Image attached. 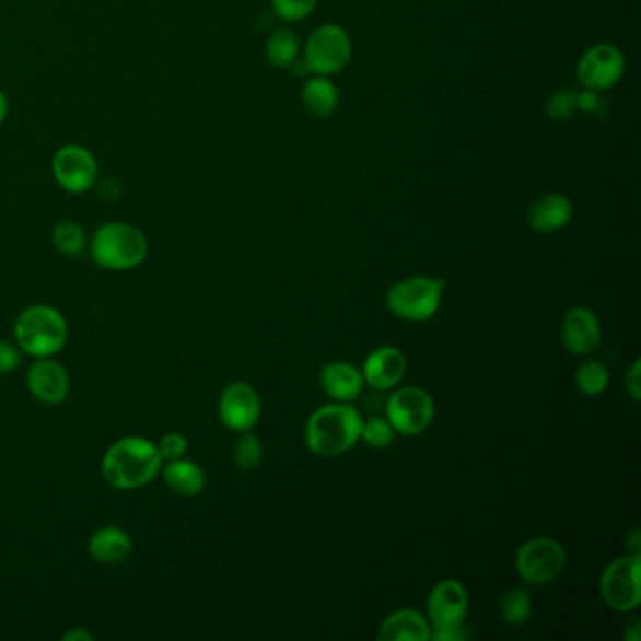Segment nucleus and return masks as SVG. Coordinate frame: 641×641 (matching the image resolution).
Here are the masks:
<instances>
[{
	"label": "nucleus",
	"instance_id": "f257e3e1",
	"mask_svg": "<svg viewBox=\"0 0 641 641\" xmlns=\"http://www.w3.org/2000/svg\"><path fill=\"white\" fill-rule=\"evenodd\" d=\"M161 454L154 442L143 436H123L107 447L102 457V476L107 486L119 491L143 488L161 475Z\"/></svg>",
	"mask_w": 641,
	"mask_h": 641
},
{
	"label": "nucleus",
	"instance_id": "f03ea898",
	"mask_svg": "<svg viewBox=\"0 0 641 641\" xmlns=\"http://www.w3.org/2000/svg\"><path fill=\"white\" fill-rule=\"evenodd\" d=\"M94 264L106 271H132L148 260L149 241L140 228L128 222H106L89 240Z\"/></svg>",
	"mask_w": 641,
	"mask_h": 641
},
{
	"label": "nucleus",
	"instance_id": "7ed1b4c3",
	"mask_svg": "<svg viewBox=\"0 0 641 641\" xmlns=\"http://www.w3.org/2000/svg\"><path fill=\"white\" fill-rule=\"evenodd\" d=\"M363 418L352 405L334 403L320 407L305 426V444L313 454L335 457L360 441Z\"/></svg>",
	"mask_w": 641,
	"mask_h": 641
},
{
	"label": "nucleus",
	"instance_id": "20e7f679",
	"mask_svg": "<svg viewBox=\"0 0 641 641\" xmlns=\"http://www.w3.org/2000/svg\"><path fill=\"white\" fill-rule=\"evenodd\" d=\"M14 339L21 354L51 358L67 345V318L51 305H33L18 316Z\"/></svg>",
	"mask_w": 641,
	"mask_h": 641
},
{
	"label": "nucleus",
	"instance_id": "39448f33",
	"mask_svg": "<svg viewBox=\"0 0 641 641\" xmlns=\"http://www.w3.org/2000/svg\"><path fill=\"white\" fill-rule=\"evenodd\" d=\"M444 279L408 277L389 288L386 305L397 318L410 322L429 320L441 307Z\"/></svg>",
	"mask_w": 641,
	"mask_h": 641
},
{
	"label": "nucleus",
	"instance_id": "423d86ee",
	"mask_svg": "<svg viewBox=\"0 0 641 641\" xmlns=\"http://www.w3.org/2000/svg\"><path fill=\"white\" fill-rule=\"evenodd\" d=\"M98 161L93 151L78 143L62 145L51 159L55 183L68 195H88L98 185Z\"/></svg>",
	"mask_w": 641,
	"mask_h": 641
},
{
	"label": "nucleus",
	"instance_id": "0eeeda50",
	"mask_svg": "<svg viewBox=\"0 0 641 641\" xmlns=\"http://www.w3.org/2000/svg\"><path fill=\"white\" fill-rule=\"evenodd\" d=\"M352 57V40L341 25L328 23L316 28L305 46V67L316 75H334Z\"/></svg>",
	"mask_w": 641,
	"mask_h": 641
},
{
	"label": "nucleus",
	"instance_id": "6e6552de",
	"mask_svg": "<svg viewBox=\"0 0 641 641\" xmlns=\"http://www.w3.org/2000/svg\"><path fill=\"white\" fill-rule=\"evenodd\" d=\"M567 567V551L553 538H533L525 541L515 555V570L523 582L546 585L559 578Z\"/></svg>",
	"mask_w": 641,
	"mask_h": 641
},
{
	"label": "nucleus",
	"instance_id": "1a4fd4ad",
	"mask_svg": "<svg viewBox=\"0 0 641 641\" xmlns=\"http://www.w3.org/2000/svg\"><path fill=\"white\" fill-rule=\"evenodd\" d=\"M641 555H627L609 562L601 578L604 602L615 611H632L641 602Z\"/></svg>",
	"mask_w": 641,
	"mask_h": 641
},
{
	"label": "nucleus",
	"instance_id": "9d476101",
	"mask_svg": "<svg viewBox=\"0 0 641 641\" xmlns=\"http://www.w3.org/2000/svg\"><path fill=\"white\" fill-rule=\"evenodd\" d=\"M386 416L395 433L416 436L423 433L433 421V397L418 386L397 389L386 403Z\"/></svg>",
	"mask_w": 641,
	"mask_h": 641
},
{
	"label": "nucleus",
	"instance_id": "9b49d317",
	"mask_svg": "<svg viewBox=\"0 0 641 641\" xmlns=\"http://www.w3.org/2000/svg\"><path fill=\"white\" fill-rule=\"evenodd\" d=\"M625 55L614 44H596L578 60L575 74L583 88L588 91H608L625 74Z\"/></svg>",
	"mask_w": 641,
	"mask_h": 641
},
{
	"label": "nucleus",
	"instance_id": "f8f14e48",
	"mask_svg": "<svg viewBox=\"0 0 641 641\" xmlns=\"http://www.w3.org/2000/svg\"><path fill=\"white\" fill-rule=\"evenodd\" d=\"M261 415L260 397L247 382H232L222 389L219 416L230 431H253Z\"/></svg>",
	"mask_w": 641,
	"mask_h": 641
},
{
	"label": "nucleus",
	"instance_id": "ddd939ff",
	"mask_svg": "<svg viewBox=\"0 0 641 641\" xmlns=\"http://www.w3.org/2000/svg\"><path fill=\"white\" fill-rule=\"evenodd\" d=\"M468 611L467 588L457 580H442L428 598L429 621L433 628L462 627Z\"/></svg>",
	"mask_w": 641,
	"mask_h": 641
},
{
	"label": "nucleus",
	"instance_id": "4468645a",
	"mask_svg": "<svg viewBox=\"0 0 641 641\" xmlns=\"http://www.w3.org/2000/svg\"><path fill=\"white\" fill-rule=\"evenodd\" d=\"M27 388L42 405H60L70 394V376L59 361L38 358L28 368Z\"/></svg>",
	"mask_w": 641,
	"mask_h": 641
},
{
	"label": "nucleus",
	"instance_id": "2eb2a0df",
	"mask_svg": "<svg viewBox=\"0 0 641 641\" xmlns=\"http://www.w3.org/2000/svg\"><path fill=\"white\" fill-rule=\"evenodd\" d=\"M562 345L575 356H587L601 345V320L591 308L574 307L562 320Z\"/></svg>",
	"mask_w": 641,
	"mask_h": 641
},
{
	"label": "nucleus",
	"instance_id": "dca6fc26",
	"mask_svg": "<svg viewBox=\"0 0 641 641\" xmlns=\"http://www.w3.org/2000/svg\"><path fill=\"white\" fill-rule=\"evenodd\" d=\"M361 373H363V381L371 388L381 389V392L392 389L407 373V358L399 348H376L368 356Z\"/></svg>",
	"mask_w": 641,
	"mask_h": 641
},
{
	"label": "nucleus",
	"instance_id": "f3484780",
	"mask_svg": "<svg viewBox=\"0 0 641 641\" xmlns=\"http://www.w3.org/2000/svg\"><path fill=\"white\" fill-rule=\"evenodd\" d=\"M572 201L559 193H549L531 203L527 211L528 226L538 234H553L567 226L572 219Z\"/></svg>",
	"mask_w": 641,
	"mask_h": 641
},
{
	"label": "nucleus",
	"instance_id": "a211bd4d",
	"mask_svg": "<svg viewBox=\"0 0 641 641\" xmlns=\"http://www.w3.org/2000/svg\"><path fill=\"white\" fill-rule=\"evenodd\" d=\"M363 384V373L347 361H331L322 368V389L334 401H354L356 397H360Z\"/></svg>",
	"mask_w": 641,
	"mask_h": 641
},
{
	"label": "nucleus",
	"instance_id": "6ab92c4d",
	"mask_svg": "<svg viewBox=\"0 0 641 641\" xmlns=\"http://www.w3.org/2000/svg\"><path fill=\"white\" fill-rule=\"evenodd\" d=\"M378 640L429 641L431 640V625L416 609H397L389 617H386V621L382 622Z\"/></svg>",
	"mask_w": 641,
	"mask_h": 641
},
{
	"label": "nucleus",
	"instance_id": "aec40b11",
	"mask_svg": "<svg viewBox=\"0 0 641 641\" xmlns=\"http://www.w3.org/2000/svg\"><path fill=\"white\" fill-rule=\"evenodd\" d=\"M135 541L127 531L119 527H102L89 538V555L102 564L125 561L132 553Z\"/></svg>",
	"mask_w": 641,
	"mask_h": 641
},
{
	"label": "nucleus",
	"instance_id": "412c9836",
	"mask_svg": "<svg viewBox=\"0 0 641 641\" xmlns=\"http://www.w3.org/2000/svg\"><path fill=\"white\" fill-rule=\"evenodd\" d=\"M161 473L167 488L180 497H196L203 491L206 483H208L203 468L190 459H185V457L166 462V467L162 465Z\"/></svg>",
	"mask_w": 641,
	"mask_h": 641
},
{
	"label": "nucleus",
	"instance_id": "4be33fe9",
	"mask_svg": "<svg viewBox=\"0 0 641 641\" xmlns=\"http://www.w3.org/2000/svg\"><path fill=\"white\" fill-rule=\"evenodd\" d=\"M301 102L314 117H329L339 104V93L328 75H314L301 91Z\"/></svg>",
	"mask_w": 641,
	"mask_h": 641
},
{
	"label": "nucleus",
	"instance_id": "5701e85b",
	"mask_svg": "<svg viewBox=\"0 0 641 641\" xmlns=\"http://www.w3.org/2000/svg\"><path fill=\"white\" fill-rule=\"evenodd\" d=\"M51 243H54L55 250L62 254V256H81L89 248V237L81 224L70 219H62V221L55 224L51 230Z\"/></svg>",
	"mask_w": 641,
	"mask_h": 641
},
{
	"label": "nucleus",
	"instance_id": "b1692460",
	"mask_svg": "<svg viewBox=\"0 0 641 641\" xmlns=\"http://www.w3.org/2000/svg\"><path fill=\"white\" fill-rule=\"evenodd\" d=\"M300 51V40L290 28H277L269 34L266 42V57L275 68H288L294 65Z\"/></svg>",
	"mask_w": 641,
	"mask_h": 641
},
{
	"label": "nucleus",
	"instance_id": "393cba45",
	"mask_svg": "<svg viewBox=\"0 0 641 641\" xmlns=\"http://www.w3.org/2000/svg\"><path fill=\"white\" fill-rule=\"evenodd\" d=\"M499 609H501L502 621L512 627H520L533 614V598L528 595L527 588H510L506 595L502 596Z\"/></svg>",
	"mask_w": 641,
	"mask_h": 641
},
{
	"label": "nucleus",
	"instance_id": "a878e982",
	"mask_svg": "<svg viewBox=\"0 0 641 641\" xmlns=\"http://www.w3.org/2000/svg\"><path fill=\"white\" fill-rule=\"evenodd\" d=\"M609 384L608 369L601 361H583L575 371V386L585 395H601L606 392Z\"/></svg>",
	"mask_w": 641,
	"mask_h": 641
},
{
	"label": "nucleus",
	"instance_id": "bb28decb",
	"mask_svg": "<svg viewBox=\"0 0 641 641\" xmlns=\"http://www.w3.org/2000/svg\"><path fill=\"white\" fill-rule=\"evenodd\" d=\"M264 457V446L256 434L250 431L241 433L240 439L234 446V463L241 470H250L256 468L261 463Z\"/></svg>",
	"mask_w": 641,
	"mask_h": 641
},
{
	"label": "nucleus",
	"instance_id": "cd10ccee",
	"mask_svg": "<svg viewBox=\"0 0 641 641\" xmlns=\"http://www.w3.org/2000/svg\"><path fill=\"white\" fill-rule=\"evenodd\" d=\"M360 441L365 442L369 447L374 450H384L389 447L395 441V429L392 428L386 418H371V420L363 421L361 426Z\"/></svg>",
	"mask_w": 641,
	"mask_h": 641
},
{
	"label": "nucleus",
	"instance_id": "c85d7f7f",
	"mask_svg": "<svg viewBox=\"0 0 641 641\" xmlns=\"http://www.w3.org/2000/svg\"><path fill=\"white\" fill-rule=\"evenodd\" d=\"M546 112H548L549 119L557 120V123L572 119V115L578 112V91L575 89H561V91L551 94L548 104H546Z\"/></svg>",
	"mask_w": 641,
	"mask_h": 641
},
{
	"label": "nucleus",
	"instance_id": "c756f323",
	"mask_svg": "<svg viewBox=\"0 0 641 641\" xmlns=\"http://www.w3.org/2000/svg\"><path fill=\"white\" fill-rule=\"evenodd\" d=\"M271 7L277 18L288 23H295L313 14L316 0H271Z\"/></svg>",
	"mask_w": 641,
	"mask_h": 641
},
{
	"label": "nucleus",
	"instance_id": "7c9ffc66",
	"mask_svg": "<svg viewBox=\"0 0 641 641\" xmlns=\"http://www.w3.org/2000/svg\"><path fill=\"white\" fill-rule=\"evenodd\" d=\"M156 450L161 454L162 462H174L179 457H185L188 450V441L180 433H167L156 442Z\"/></svg>",
	"mask_w": 641,
	"mask_h": 641
},
{
	"label": "nucleus",
	"instance_id": "2f4dec72",
	"mask_svg": "<svg viewBox=\"0 0 641 641\" xmlns=\"http://www.w3.org/2000/svg\"><path fill=\"white\" fill-rule=\"evenodd\" d=\"M21 350L15 342L0 341V374H8L20 368Z\"/></svg>",
	"mask_w": 641,
	"mask_h": 641
},
{
	"label": "nucleus",
	"instance_id": "473e14b6",
	"mask_svg": "<svg viewBox=\"0 0 641 641\" xmlns=\"http://www.w3.org/2000/svg\"><path fill=\"white\" fill-rule=\"evenodd\" d=\"M625 389H627L628 395L634 399V401H640L641 399V361L636 360L632 363V368L628 369L627 376H625Z\"/></svg>",
	"mask_w": 641,
	"mask_h": 641
},
{
	"label": "nucleus",
	"instance_id": "72a5a7b5",
	"mask_svg": "<svg viewBox=\"0 0 641 641\" xmlns=\"http://www.w3.org/2000/svg\"><path fill=\"white\" fill-rule=\"evenodd\" d=\"M602 106L604 104L596 91H588V89L578 91V109H582L585 114H596Z\"/></svg>",
	"mask_w": 641,
	"mask_h": 641
},
{
	"label": "nucleus",
	"instance_id": "f704fd0d",
	"mask_svg": "<svg viewBox=\"0 0 641 641\" xmlns=\"http://www.w3.org/2000/svg\"><path fill=\"white\" fill-rule=\"evenodd\" d=\"M467 638L468 634L463 625L462 627L433 628L431 630V640L434 641H463Z\"/></svg>",
	"mask_w": 641,
	"mask_h": 641
},
{
	"label": "nucleus",
	"instance_id": "c9c22d12",
	"mask_svg": "<svg viewBox=\"0 0 641 641\" xmlns=\"http://www.w3.org/2000/svg\"><path fill=\"white\" fill-rule=\"evenodd\" d=\"M62 640L65 641H93L94 636L85 630V628H72V630H68L67 634L62 636Z\"/></svg>",
	"mask_w": 641,
	"mask_h": 641
},
{
	"label": "nucleus",
	"instance_id": "e433bc0d",
	"mask_svg": "<svg viewBox=\"0 0 641 641\" xmlns=\"http://www.w3.org/2000/svg\"><path fill=\"white\" fill-rule=\"evenodd\" d=\"M625 640L627 641H640L641 640V621L634 619L625 628Z\"/></svg>",
	"mask_w": 641,
	"mask_h": 641
},
{
	"label": "nucleus",
	"instance_id": "4c0bfd02",
	"mask_svg": "<svg viewBox=\"0 0 641 641\" xmlns=\"http://www.w3.org/2000/svg\"><path fill=\"white\" fill-rule=\"evenodd\" d=\"M627 548L630 549V555H640L641 551V533L638 528L632 531V535L628 536Z\"/></svg>",
	"mask_w": 641,
	"mask_h": 641
},
{
	"label": "nucleus",
	"instance_id": "58836bf2",
	"mask_svg": "<svg viewBox=\"0 0 641 641\" xmlns=\"http://www.w3.org/2000/svg\"><path fill=\"white\" fill-rule=\"evenodd\" d=\"M8 112H10V102L4 91L0 89V127L7 123Z\"/></svg>",
	"mask_w": 641,
	"mask_h": 641
}]
</instances>
